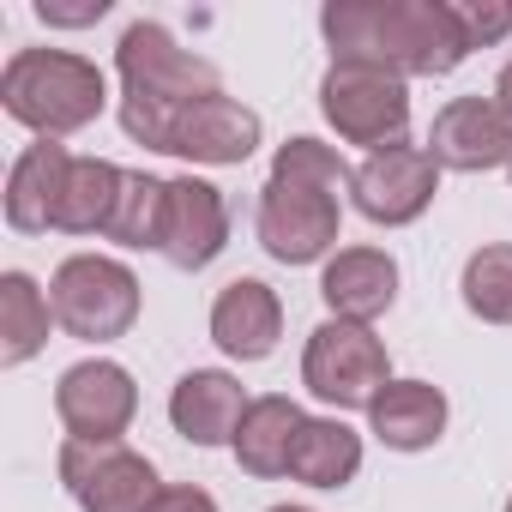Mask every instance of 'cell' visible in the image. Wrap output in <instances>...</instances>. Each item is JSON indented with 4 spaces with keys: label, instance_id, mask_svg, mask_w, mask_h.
<instances>
[{
    "label": "cell",
    "instance_id": "obj_1",
    "mask_svg": "<svg viewBox=\"0 0 512 512\" xmlns=\"http://www.w3.org/2000/svg\"><path fill=\"white\" fill-rule=\"evenodd\" d=\"M326 43L338 61H368L386 73H452L470 55L458 7L440 0H338L326 7Z\"/></svg>",
    "mask_w": 512,
    "mask_h": 512
},
{
    "label": "cell",
    "instance_id": "obj_2",
    "mask_svg": "<svg viewBox=\"0 0 512 512\" xmlns=\"http://www.w3.org/2000/svg\"><path fill=\"white\" fill-rule=\"evenodd\" d=\"M115 67H121V127H127V139H139L151 151H169V133L193 103L223 97L217 67L175 49V37L163 25H133L115 49Z\"/></svg>",
    "mask_w": 512,
    "mask_h": 512
},
{
    "label": "cell",
    "instance_id": "obj_3",
    "mask_svg": "<svg viewBox=\"0 0 512 512\" xmlns=\"http://www.w3.org/2000/svg\"><path fill=\"white\" fill-rule=\"evenodd\" d=\"M103 97H109V85H103L97 61L67 55V49H19L7 61V73H0V103H7V115L37 127L43 139L91 127Z\"/></svg>",
    "mask_w": 512,
    "mask_h": 512
},
{
    "label": "cell",
    "instance_id": "obj_4",
    "mask_svg": "<svg viewBox=\"0 0 512 512\" xmlns=\"http://www.w3.org/2000/svg\"><path fill=\"white\" fill-rule=\"evenodd\" d=\"M49 308H55V326L61 332H73L85 344H103V338H121L139 320V278L121 260L79 253V260H67L55 272Z\"/></svg>",
    "mask_w": 512,
    "mask_h": 512
},
{
    "label": "cell",
    "instance_id": "obj_5",
    "mask_svg": "<svg viewBox=\"0 0 512 512\" xmlns=\"http://www.w3.org/2000/svg\"><path fill=\"white\" fill-rule=\"evenodd\" d=\"M320 109L350 145H374V151L404 145V127H410L404 79L386 67H368V61H332V73L320 85Z\"/></svg>",
    "mask_w": 512,
    "mask_h": 512
},
{
    "label": "cell",
    "instance_id": "obj_6",
    "mask_svg": "<svg viewBox=\"0 0 512 512\" xmlns=\"http://www.w3.org/2000/svg\"><path fill=\"white\" fill-rule=\"evenodd\" d=\"M302 380H308L314 398H326L338 410H374V398L392 386L386 380V344L356 320H326L308 338Z\"/></svg>",
    "mask_w": 512,
    "mask_h": 512
},
{
    "label": "cell",
    "instance_id": "obj_7",
    "mask_svg": "<svg viewBox=\"0 0 512 512\" xmlns=\"http://www.w3.org/2000/svg\"><path fill=\"white\" fill-rule=\"evenodd\" d=\"M61 482L85 512H151L157 506V470L127 452L121 440H67L61 446Z\"/></svg>",
    "mask_w": 512,
    "mask_h": 512
},
{
    "label": "cell",
    "instance_id": "obj_8",
    "mask_svg": "<svg viewBox=\"0 0 512 512\" xmlns=\"http://www.w3.org/2000/svg\"><path fill=\"white\" fill-rule=\"evenodd\" d=\"M260 241L284 266L320 260V253L338 241V193L290 181V175H272L266 193H260Z\"/></svg>",
    "mask_w": 512,
    "mask_h": 512
},
{
    "label": "cell",
    "instance_id": "obj_9",
    "mask_svg": "<svg viewBox=\"0 0 512 512\" xmlns=\"http://www.w3.org/2000/svg\"><path fill=\"white\" fill-rule=\"evenodd\" d=\"M440 187V163L416 145H386V151H368V163L356 169V211L374 217V223H416L428 211Z\"/></svg>",
    "mask_w": 512,
    "mask_h": 512
},
{
    "label": "cell",
    "instance_id": "obj_10",
    "mask_svg": "<svg viewBox=\"0 0 512 512\" xmlns=\"http://www.w3.org/2000/svg\"><path fill=\"white\" fill-rule=\"evenodd\" d=\"M55 410L67 422L73 440H121L133 410H139V392H133V374L115 368V362H79L61 374L55 386Z\"/></svg>",
    "mask_w": 512,
    "mask_h": 512
},
{
    "label": "cell",
    "instance_id": "obj_11",
    "mask_svg": "<svg viewBox=\"0 0 512 512\" xmlns=\"http://www.w3.org/2000/svg\"><path fill=\"white\" fill-rule=\"evenodd\" d=\"M428 157L440 169H494V163H512V121L500 103L488 97H458L434 115V133H428Z\"/></svg>",
    "mask_w": 512,
    "mask_h": 512
},
{
    "label": "cell",
    "instance_id": "obj_12",
    "mask_svg": "<svg viewBox=\"0 0 512 512\" xmlns=\"http://www.w3.org/2000/svg\"><path fill=\"white\" fill-rule=\"evenodd\" d=\"M229 241V205L211 181H169V229H163V260L181 266V272H199L211 266Z\"/></svg>",
    "mask_w": 512,
    "mask_h": 512
},
{
    "label": "cell",
    "instance_id": "obj_13",
    "mask_svg": "<svg viewBox=\"0 0 512 512\" xmlns=\"http://www.w3.org/2000/svg\"><path fill=\"white\" fill-rule=\"evenodd\" d=\"M73 163H79V157H67V145L37 139V145L13 163V175H7V223L25 229V235L55 229L61 199H67V181H73Z\"/></svg>",
    "mask_w": 512,
    "mask_h": 512
},
{
    "label": "cell",
    "instance_id": "obj_14",
    "mask_svg": "<svg viewBox=\"0 0 512 512\" xmlns=\"http://www.w3.org/2000/svg\"><path fill=\"white\" fill-rule=\"evenodd\" d=\"M320 296H326V308L338 320H356V326L380 320L398 302V266H392V253H380V247H344L338 260L326 266V278H320Z\"/></svg>",
    "mask_w": 512,
    "mask_h": 512
},
{
    "label": "cell",
    "instance_id": "obj_15",
    "mask_svg": "<svg viewBox=\"0 0 512 512\" xmlns=\"http://www.w3.org/2000/svg\"><path fill=\"white\" fill-rule=\"evenodd\" d=\"M253 145H260V115L229 103V97H211V103H193L175 133H169V151L175 157H193V163H247Z\"/></svg>",
    "mask_w": 512,
    "mask_h": 512
},
{
    "label": "cell",
    "instance_id": "obj_16",
    "mask_svg": "<svg viewBox=\"0 0 512 512\" xmlns=\"http://www.w3.org/2000/svg\"><path fill=\"white\" fill-rule=\"evenodd\" d=\"M278 332H284V308L278 296L260 284V278H235L217 302H211V338L241 356V362H260L278 350Z\"/></svg>",
    "mask_w": 512,
    "mask_h": 512
},
{
    "label": "cell",
    "instance_id": "obj_17",
    "mask_svg": "<svg viewBox=\"0 0 512 512\" xmlns=\"http://www.w3.org/2000/svg\"><path fill=\"white\" fill-rule=\"evenodd\" d=\"M169 416H175V428H181L193 446H223V440H235V428H241V416H247V398H241V386H235L229 374L193 368V374L175 386Z\"/></svg>",
    "mask_w": 512,
    "mask_h": 512
},
{
    "label": "cell",
    "instance_id": "obj_18",
    "mask_svg": "<svg viewBox=\"0 0 512 512\" xmlns=\"http://www.w3.org/2000/svg\"><path fill=\"white\" fill-rule=\"evenodd\" d=\"M302 428H308V416H302L290 398H253L247 416H241V428H235V458H241V470L260 476V482L290 476V458H296Z\"/></svg>",
    "mask_w": 512,
    "mask_h": 512
},
{
    "label": "cell",
    "instance_id": "obj_19",
    "mask_svg": "<svg viewBox=\"0 0 512 512\" xmlns=\"http://www.w3.org/2000/svg\"><path fill=\"white\" fill-rule=\"evenodd\" d=\"M374 434L392 446V452H422V446H434L440 440V428H446V398H440V386H428V380H392L380 398H374Z\"/></svg>",
    "mask_w": 512,
    "mask_h": 512
},
{
    "label": "cell",
    "instance_id": "obj_20",
    "mask_svg": "<svg viewBox=\"0 0 512 512\" xmlns=\"http://www.w3.org/2000/svg\"><path fill=\"white\" fill-rule=\"evenodd\" d=\"M49 320H55V308L43 302V290L25 272L0 278V362L7 368L31 362L43 350V338H49Z\"/></svg>",
    "mask_w": 512,
    "mask_h": 512
},
{
    "label": "cell",
    "instance_id": "obj_21",
    "mask_svg": "<svg viewBox=\"0 0 512 512\" xmlns=\"http://www.w3.org/2000/svg\"><path fill=\"white\" fill-rule=\"evenodd\" d=\"M356 470H362V440L344 422H308L302 428L296 458H290L296 482H308V488H344Z\"/></svg>",
    "mask_w": 512,
    "mask_h": 512
},
{
    "label": "cell",
    "instance_id": "obj_22",
    "mask_svg": "<svg viewBox=\"0 0 512 512\" xmlns=\"http://www.w3.org/2000/svg\"><path fill=\"white\" fill-rule=\"evenodd\" d=\"M121 181H127V175H121L115 163H103V157H79L55 229H67V235H97V229H109L115 199H121Z\"/></svg>",
    "mask_w": 512,
    "mask_h": 512
},
{
    "label": "cell",
    "instance_id": "obj_23",
    "mask_svg": "<svg viewBox=\"0 0 512 512\" xmlns=\"http://www.w3.org/2000/svg\"><path fill=\"white\" fill-rule=\"evenodd\" d=\"M163 229H169V181L157 175H127L121 181V199H115V217H109V241L121 247H157L163 253Z\"/></svg>",
    "mask_w": 512,
    "mask_h": 512
},
{
    "label": "cell",
    "instance_id": "obj_24",
    "mask_svg": "<svg viewBox=\"0 0 512 512\" xmlns=\"http://www.w3.org/2000/svg\"><path fill=\"white\" fill-rule=\"evenodd\" d=\"M464 308L494 320V326H512V247H482L470 253L464 266Z\"/></svg>",
    "mask_w": 512,
    "mask_h": 512
},
{
    "label": "cell",
    "instance_id": "obj_25",
    "mask_svg": "<svg viewBox=\"0 0 512 512\" xmlns=\"http://www.w3.org/2000/svg\"><path fill=\"white\" fill-rule=\"evenodd\" d=\"M272 175H290V181H308V187H326V193L356 187V169H350L332 145H320V139H290V145L278 151Z\"/></svg>",
    "mask_w": 512,
    "mask_h": 512
},
{
    "label": "cell",
    "instance_id": "obj_26",
    "mask_svg": "<svg viewBox=\"0 0 512 512\" xmlns=\"http://www.w3.org/2000/svg\"><path fill=\"white\" fill-rule=\"evenodd\" d=\"M458 25H464L470 49H488V43H500V37L512 31V7H506V0H464V7H458Z\"/></svg>",
    "mask_w": 512,
    "mask_h": 512
},
{
    "label": "cell",
    "instance_id": "obj_27",
    "mask_svg": "<svg viewBox=\"0 0 512 512\" xmlns=\"http://www.w3.org/2000/svg\"><path fill=\"white\" fill-rule=\"evenodd\" d=\"M151 512H217V500L205 488H163Z\"/></svg>",
    "mask_w": 512,
    "mask_h": 512
},
{
    "label": "cell",
    "instance_id": "obj_28",
    "mask_svg": "<svg viewBox=\"0 0 512 512\" xmlns=\"http://www.w3.org/2000/svg\"><path fill=\"white\" fill-rule=\"evenodd\" d=\"M49 25H91V19H103L109 13V0H97V7H55V0H43V7H37Z\"/></svg>",
    "mask_w": 512,
    "mask_h": 512
},
{
    "label": "cell",
    "instance_id": "obj_29",
    "mask_svg": "<svg viewBox=\"0 0 512 512\" xmlns=\"http://www.w3.org/2000/svg\"><path fill=\"white\" fill-rule=\"evenodd\" d=\"M494 103H500V109H506V121H512V67L494 79Z\"/></svg>",
    "mask_w": 512,
    "mask_h": 512
},
{
    "label": "cell",
    "instance_id": "obj_30",
    "mask_svg": "<svg viewBox=\"0 0 512 512\" xmlns=\"http://www.w3.org/2000/svg\"><path fill=\"white\" fill-rule=\"evenodd\" d=\"M272 512H308V506H272Z\"/></svg>",
    "mask_w": 512,
    "mask_h": 512
},
{
    "label": "cell",
    "instance_id": "obj_31",
    "mask_svg": "<svg viewBox=\"0 0 512 512\" xmlns=\"http://www.w3.org/2000/svg\"><path fill=\"white\" fill-rule=\"evenodd\" d=\"M506 512H512V500H506Z\"/></svg>",
    "mask_w": 512,
    "mask_h": 512
}]
</instances>
